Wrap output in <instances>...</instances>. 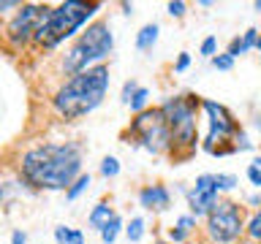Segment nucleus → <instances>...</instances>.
I'll return each instance as SVG.
<instances>
[{"label":"nucleus","instance_id":"nucleus-1","mask_svg":"<svg viewBox=\"0 0 261 244\" xmlns=\"http://www.w3.org/2000/svg\"><path fill=\"white\" fill-rule=\"evenodd\" d=\"M19 174L36 190H68L82 176L79 144H38L19 160Z\"/></svg>","mask_w":261,"mask_h":244},{"label":"nucleus","instance_id":"nucleus-2","mask_svg":"<svg viewBox=\"0 0 261 244\" xmlns=\"http://www.w3.org/2000/svg\"><path fill=\"white\" fill-rule=\"evenodd\" d=\"M106 89H109V68L95 65L63 81L52 98V109L63 119H79L103 103Z\"/></svg>","mask_w":261,"mask_h":244},{"label":"nucleus","instance_id":"nucleus-3","mask_svg":"<svg viewBox=\"0 0 261 244\" xmlns=\"http://www.w3.org/2000/svg\"><path fill=\"white\" fill-rule=\"evenodd\" d=\"M201 106L199 95H171L163 101L161 111L169 122L171 130V158L174 160H188L196 152L199 144V128H196V109Z\"/></svg>","mask_w":261,"mask_h":244},{"label":"nucleus","instance_id":"nucleus-4","mask_svg":"<svg viewBox=\"0 0 261 244\" xmlns=\"http://www.w3.org/2000/svg\"><path fill=\"white\" fill-rule=\"evenodd\" d=\"M98 8H101V3H76V0H65V3L49 8L44 24L36 33V44L44 49L60 46L65 38L76 36L82 24H87V19H93Z\"/></svg>","mask_w":261,"mask_h":244},{"label":"nucleus","instance_id":"nucleus-5","mask_svg":"<svg viewBox=\"0 0 261 244\" xmlns=\"http://www.w3.org/2000/svg\"><path fill=\"white\" fill-rule=\"evenodd\" d=\"M114 49V36L106 22H93L82 36L73 41V46L63 57V73L76 76V73L101 65L103 57H109Z\"/></svg>","mask_w":261,"mask_h":244},{"label":"nucleus","instance_id":"nucleus-6","mask_svg":"<svg viewBox=\"0 0 261 244\" xmlns=\"http://www.w3.org/2000/svg\"><path fill=\"white\" fill-rule=\"evenodd\" d=\"M201 109H204L207 122H210V130H207L204 144H201L204 152H210V155L237 152V141H240L242 130H240V122L234 119V114L218 101H201Z\"/></svg>","mask_w":261,"mask_h":244},{"label":"nucleus","instance_id":"nucleus-7","mask_svg":"<svg viewBox=\"0 0 261 244\" xmlns=\"http://www.w3.org/2000/svg\"><path fill=\"white\" fill-rule=\"evenodd\" d=\"M128 133L150 155H171V146H174L171 144V130L161 109H144L142 114H136L128 125Z\"/></svg>","mask_w":261,"mask_h":244},{"label":"nucleus","instance_id":"nucleus-8","mask_svg":"<svg viewBox=\"0 0 261 244\" xmlns=\"http://www.w3.org/2000/svg\"><path fill=\"white\" fill-rule=\"evenodd\" d=\"M245 228H248V223H245L242 206L231 198H220L210 209L204 231H207L212 244H237L242 239Z\"/></svg>","mask_w":261,"mask_h":244},{"label":"nucleus","instance_id":"nucleus-9","mask_svg":"<svg viewBox=\"0 0 261 244\" xmlns=\"http://www.w3.org/2000/svg\"><path fill=\"white\" fill-rule=\"evenodd\" d=\"M46 14H49L46 6H33V3L19 6L16 16L8 22V27H6V38L11 41L16 49L28 46L30 41H36V33H38L41 24H44Z\"/></svg>","mask_w":261,"mask_h":244},{"label":"nucleus","instance_id":"nucleus-10","mask_svg":"<svg viewBox=\"0 0 261 244\" xmlns=\"http://www.w3.org/2000/svg\"><path fill=\"white\" fill-rule=\"evenodd\" d=\"M220 201V190H218V182H215V174H201L196 179V185L188 190V209L191 215L199 220V217H207L210 209Z\"/></svg>","mask_w":261,"mask_h":244},{"label":"nucleus","instance_id":"nucleus-11","mask_svg":"<svg viewBox=\"0 0 261 244\" xmlns=\"http://www.w3.org/2000/svg\"><path fill=\"white\" fill-rule=\"evenodd\" d=\"M139 203L147 211H166L171 206V193L166 185H147L139 190Z\"/></svg>","mask_w":261,"mask_h":244},{"label":"nucleus","instance_id":"nucleus-12","mask_svg":"<svg viewBox=\"0 0 261 244\" xmlns=\"http://www.w3.org/2000/svg\"><path fill=\"white\" fill-rule=\"evenodd\" d=\"M114 217H117V215H114V209L109 206V203H106V201H98L95 206H93V211H90V217H87V225H90V228H95V231L101 233Z\"/></svg>","mask_w":261,"mask_h":244},{"label":"nucleus","instance_id":"nucleus-13","mask_svg":"<svg viewBox=\"0 0 261 244\" xmlns=\"http://www.w3.org/2000/svg\"><path fill=\"white\" fill-rule=\"evenodd\" d=\"M158 33H161V27L158 24H144L142 30H139V36H136V49L139 52H150V49L158 44Z\"/></svg>","mask_w":261,"mask_h":244},{"label":"nucleus","instance_id":"nucleus-14","mask_svg":"<svg viewBox=\"0 0 261 244\" xmlns=\"http://www.w3.org/2000/svg\"><path fill=\"white\" fill-rule=\"evenodd\" d=\"M55 241L57 244H85V233H82L79 228L57 225L55 228Z\"/></svg>","mask_w":261,"mask_h":244},{"label":"nucleus","instance_id":"nucleus-15","mask_svg":"<svg viewBox=\"0 0 261 244\" xmlns=\"http://www.w3.org/2000/svg\"><path fill=\"white\" fill-rule=\"evenodd\" d=\"M240 49H242V54H245V52H250V49H261V36H258V30H256V27H248V30L242 33Z\"/></svg>","mask_w":261,"mask_h":244},{"label":"nucleus","instance_id":"nucleus-16","mask_svg":"<svg viewBox=\"0 0 261 244\" xmlns=\"http://www.w3.org/2000/svg\"><path fill=\"white\" fill-rule=\"evenodd\" d=\"M90 182H93V176H90V174H82V176L76 179V182H73V185L68 187V190H65V198H68V201H76L79 195L90 187Z\"/></svg>","mask_w":261,"mask_h":244},{"label":"nucleus","instance_id":"nucleus-17","mask_svg":"<svg viewBox=\"0 0 261 244\" xmlns=\"http://www.w3.org/2000/svg\"><path fill=\"white\" fill-rule=\"evenodd\" d=\"M120 231H122V217L117 215V217H114L112 223L101 231V241H103V244H114V239H117Z\"/></svg>","mask_w":261,"mask_h":244},{"label":"nucleus","instance_id":"nucleus-18","mask_svg":"<svg viewBox=\"0 0 261 244\" xmlns=\"http://www.w3.org/2000/svg\"><path fill=\"white\" fill-rule=\"evenodd\" d=\"M147 98H150V89H147V87H139L136 95H134V101H130V111L142 114L144 109H150V106H147Z\"/></svg>","mask_w":261,"mask_h":244},{"label":"nucleus","instance_id":"nucleus-19","mask_svg":"<svg viewBox=\"0 0 261 244\" xmlns=\"http://www.w3.org/2000/svg\"><path fill=\"white\" fill-rule=\"evenodd\" d=\"M125 236H128V241H139L144 236V220L142 217H134L128 223V228H125Z\"/></svg>","mask_w":261,"mask_h":244},{"label":"nucleus","instance_id":"nucleus-20","mask_svg":"<svg viewBox=\"0 0 261 244\" xmlns=\"http://www.w3.org/2000/svg\"><path fill=\"white\" fill-rule=\"evenodd\" d=\"M117 174H120V160L112 158V155H109V158H103V160H101V176L114 179Z\"/></svg>","mask_w":261,"mask_h":244},{"label":"nucleus","instance_id":"nucleus-21","mask_svg":"<svg viewBox=\"0 0 261 244\" xmlns=\"http://www.w3.org/2000/svg\"><path fill=\"white\" fill-rule=\"evenodd\" d=\"M215 182H218V190L220 193H231L237 185H240V179L234 174H215Z\"/></svg>","mask_w":261,"mask_h":244},{"label":"nucleus","instance_id":"nucleus-22","mask_svg":"<svg viewBox=\"0 0 261 244\" xmlns=\"http://www.w3.org/2000/svg\"><path fill=\"white\" fill-rule=\"evenodd\" d=\"M248 179H250L253 187H258V190H261V158H253L248 163Z\"/></svg>","mask_w":261,"mask_h":244},{"label":"nucleus","instance_id":"nucleus-23","mask_svg":"<svg viewBox=\"0 0 261 244\" xmlns=\"http://www.w3.org/2000/svg\"><path fill=\"white\" fill-rule=\"evenodd\" d=\"M245 236H248L250 241H261V217H258V215L250 217L248 228H245Z\"/></svg>","mask_w":261,"mask_h":244},{"label":"nucleus","instance_id":"nucleus-24","mask_svg":"<svg viewBox=\"0 0 261 244\" xmlns=\"http://www.w3.org/2000/svg\"><path fill=\"white\" fill-rule=\"evenodd\" d=\"M212 68H218V71H231L234 68V57L223 52V54H215L212 57Z\"/></svg>","mask_w":261,"mask_h":244},{"label":"nucleus","instance_id":"nucleus-25","mask_svg":"<svg viewBox=\"0 0 261 244\" xmlns=\"http://www.w3.org/2000/svg\"><path fill=\"white\" fill-rule=\"evenodd\" d=\"M174 228H177V231H182L185 236H191V231L196 228V217H193V215H182V217L177 220Z\"/></svg>","mask_w":261,"mask_h":244},{"label":"nucleus","instance_id":"nucleus-26","mask_svg":"<svg viewBox=\"0 0 261 244\" xmlns=\"http://www.w3.org/2000/svg\"><path fill=\"white\" fill-rule=\"evenodd\" d=\"M136 89H139L136 81H125V84H122V95H120V101L125 103V106H130V101H134V95H136Z\"/></svg>","mask_w":261,"mask_h":244},{"label":"nucleus","instance_id":"nucleus-27","mask_svg":"<svg viewBox=\"0 0 261 244\" xmlns=\"http://www.w3.org/2000/svg\"><path fill=\"white\" fill-rule=\"evenodd\" d=\"M215 49H218V38L215 36H207L201 41V54L204 57H215Z\"/></svg>","mask_w":261,"mask_h":244},{"label":"nucleus","instance_id":"nucleus-28","mask_svg":"<svg viewBox=\"0 0 261 244\" xmlns=\"http://www.w3.org/2000/svg\"><path fill=\"white\" fill-rule=\"evenodd\" d=\"M185 3H182V0H171V3L166 6V11L171 14V16H177V19H179V16H185Z\"/></svg>","mask_w":261,"mask_h":244},{"label":"nucleus","instance_id":"nucleus-29","mask_svg":"<svg viewBox=\"0 0 261 244\" xmlns=\"http://www.w3.org/2000/svg\"><path fill=\"white\" fill-rule=\"evenodd\" d=\"M188 65H191V54L182 52V54L177 57V63H174V71H177V73H182V71H188Z\"/></svg>","mask_w":261,"mask_h":244},{"label":"nucleus","instance_id":"nucleus-30","mask_svg":"<svg viewBox=\"0 0 261 244\" xmlns=\"http://www.w3.org/2000/svg\"><path fill=\"white\" fill-rule=\"evenodd\" d=\"M11 244H28V233H24V231H19V228H16V231L11 233Z\"/></svg>","mask_w":261,"mask_h":244},{"label":"nucleus","instance_id":"nucleus-31","mask_svg":"<svg viewBox=\"0 0 261 244\" xmlns=\"http://www.w3.org/2000/svg\"><path fill=\"white\" fill-rule=\"evenodd\" d=\"M22 3H16V0H0V14L8 11V8H19Z\"/></svg>","mask_w":261,"mask_h":244},{"label":"nucleus","instance_id":"nucleus-32","mask_svg":"<svg viewBox=\"0 0 261 244\" xmlns=\"http://www.w3.org/2000/svg\"><path fill=\"white\" fill-rule=\"evenodd\" d=\"M253 8H256V11L261 14V0H256V3H253Z\"/></svg>","mask_w":261,"mask_h":244},{"label":"nucleus","instance_id":"nucleus-33","mask_svg":"<svg viewBox=\"0 0 261 244\" xmlns=\"http://www.w3.org/2000/svg\"><path fill=\"white\" fill-rule=\"evenodd\" d=\"M155 244H171V241H155Z\"/></svg>","mask_w":261,"mask_h":244},{"label":"nucleus","instance_id":"nucleus-34","mask_svg":"<svg viewBox=\"0 0 261 244\" xmlns=\"http://www.w3.org/2000/svg\"><path fill=\"white\" fill-rule=\"evenodd\" d=\"M256 215H258V217H261V209H258V211H256Z\"/></svg>","mask_w":261,"mask_h":244}]
</instances>
